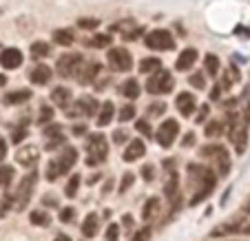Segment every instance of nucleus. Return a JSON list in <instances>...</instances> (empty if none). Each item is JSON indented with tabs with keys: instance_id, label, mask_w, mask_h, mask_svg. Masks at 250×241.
<instances>
[{
	"instance_id": "nucleus-1",
	"label": "nucleus",
	"mask_w": 250,
	"mask_h": 241,
	"mask_svg": "<svg viewBox=\"0 0 250 241\" xmlns=\"http://www.w3.org/2000/svg\"><path fill=\"white\" fill-rule=\"evenodd\" d=\"M188 177H190V186L195 188V195H193V206L199 201H204V197L212 193L215 188V173L206 166H195L190 164L188 166Z\"/></svg>"
},
{
	"instance_id": "nucleus-2",
	"label": "nucleus",
	"mask_w": 250,
	"mask_h": 241,
	"mask_svg": "<svg viewBox=\"0 0 250 241\" xmlns=\"http://www.w3.org/2000/svg\"><path fill=\"white\" fill-rule=\"evenodd\" d=\"M86 153H89V157H86V164H89V166L102 164V161L106 160V155H109V144H106V137L100 135V133L91 135L89 142H86Z\"/></svg>"
},
{
	"instance_id": "nucleus-3",
	"label": "nucleus",
	"mask_w": 250,
	"mask_h": 241,
	"mask_svg": "<svg viewBox=\"0 0 250 241\" xmlns=\"http://www.w3.org/2000/svg\"><path fill=\"white\" fill-rule=\"evenodd\" d=\"M36 181H38V173L31 170L29 175H24L20 180V186L16 190V208L18 210H24L31 201V195H33V188H36Z\"/></svg>"
},
{
	"instance_id": "nucleus-4",
	"label": "nucleus",
	"mask_w": 250,
	"mask_h": 241,
	"mask_svg": "<svg viewBox=\"0 0 250 241\" xmlns=\"http://www.w3.org/2000/svg\"><path fill=\"white\" fill-rule=\"evenodd\" d=\"M82 64H84V60H82L80 53H64V56H60L56 69L60 73V78H76Z\"/></svg>"
},
{
	"instance_id": "nucleus-5",
	"label": "nucleus",
	"mask_w": 250,
	"mask_h": 241,
	"mask_svg": "<svg viewBox=\"0 0 250 241\" xmlns=\"http://www.w3.org/2000/svg\"><path fill=\"white\" fill-rule=\"evenodd\" d=\"M202 155L206 157H212V164L217 166V173L219 175H228L230 173V155H228V151L224 146H206L202 148Z\"/></svg>"
},
{
	"instance_id": "nucleus-6",
	"label": "nucleus",
	"mask_w": 250,
	"mask_h": 241,
	"mask_svg": "<svg viewBox=\"0 0 250 241\" xmlns=\"http://www.w3.org/2000/svg\"><path fill=\"white\" fill-rule=\"evenodd\" d=\"M173 76H170L168 71H157V73H153L151 76V80H148V84H146V89H148V93H153V95H166V93H170L173 91Z\"/></svg>"
},
{
	"instance_id": "nucleus-7",
	"label": "nucleus",
	"mask_w": 250,
	"mask_h": 241,
	"mask_svg": "<svg viewBox=\"0 0 250 241\" xmlns=\"http://www.w3.org/2000/svg\"><path fill=\"white\" fill-rule=\"evenodd\" d=\"M144 42H146V47L153 49V51H170V49L175 47L173 36H170L166 29H155V31H151Z\"/></svg>"
},
{
	"instance_id": "nucleus-8",
	"label": "nucleus",
	"mask_w": 250,
	"mask_h": 241,
	"mask_svg": "<svg viewBox=\"0 0 250 241\" xmlns=\"http://www.w3.org/2000/svg\"><path fill=\"white\" fill-rule=\"evenodd\" d=\"M109 64H111V69H115V71H131L133 58L124 47H115L109 51Z\"/></svg>"
},
{
	"instance_id": "nucleus-9",
	"label": "nucleus",
	"mask_w": 250,
	"mask_h": 241,
	"mask_svg": "<svg viewBox=\"0 0 250 241\" xmlns=\"http://www.w3.org/2000/svg\"><path fill=\"white\" fill-rule=\"evenodd\" d=\"M177 133H180V126H177V122H175V120H166V122L160 126V131H157V142H160V146L162 148L173 146Z\"/></svg>"
},
{
	"instance_id": "nucleus-10",
	"label": "nucleus",
	"mask_w": 250,
	"mask_h": 241,
	"mask_svg": "<svg viewBox=\"0 0 250 241\" xmlns=\"http://www.w3.org/2000/svg\"><path fill=\"white\" fill-rule=\"evenodd\" d=\"M100 111V104H98V100L95 98H91V95H84V98H80L76 102V109H71V111H66V115L69 118H73V115H95Z\"/></svg>"
},
{
	"instance_id": "nucleus-11",
	"label": "nucleus",
	"mask_w": 250,
	"mask_h": 241,
	"mask_svg": "<svg viewBox=\"0 0 250 241\" xmlns=\"http://www.w3.org/2000/svg\"><path fill=\"white\" fill-rule=\"evenodd\" d=\"M16 160H18L20 166H24V168H31V166L38 164V160H40L38 146H31V144H24V146H20L18 153H16Z\"/></svg>"
},
{
	"instance_id": "nucleus-12",
	"label": "nucleus",
	"mask_w": 250,
	"mask_h": 241,
	"mask_svg": "<svg viewBox=\"0 0 250 241\" xmlns=\"http://www.w3.org/2000/svg\"><path fill=\"white\" fill-rule=\"evenodd\" d=\"M228 137H230L235 151L241 155V153L246 151V146H248V131H246V124H235V126L230 128V133H228Z\"/></svg>"
},
{
	"instance_id": "nucleus-13",
	"label": "nucleus",
	"mask_w": 250,
	"mask_h": 241,
	"mask_svg": "<svg viewBox=\"0 0 250 241\" xmlns=\"http://www.w3.org/2000/svg\"><path fill=\"white\" fill-rule=\"evenodd\" d=\"M246 221L241 219H235V221H226V223H219L210 230V237H224V235H237V232H244Z\"/></svg>"
},
{
	"instance_id": "nucleus-14",
	"label": "nucleus",
	"mask_w": 250,
	"mask_h": 241,
	"mask_svg": "<svg viewBox=\"0 0 250 241\" xmlns=\"http://www.w3.org/2000/svg\"><path fill=\"white\" fill-rule=\"evenodd\" d=\"M0 64L2 69H18L22 64V51L20 49H5V51L0 53Z\"/></svg>"
},
{
	"instance_id": "nucleus-15",
	"label": "nucleus",
	"mask_w": 250,
	"mask_h": 241,
	"mask_svg": "<svg viewBox=\"0 0 250 241\" xmlns=\"http://www.w3.org/2000/svg\"><path fill=\"white\" fill-rule=\"evenodd\" d=\"M98 73H100V64H98V62H84V64H82V69L78 71L76 80L80 82V84H91V82L98 78Z\"/></svg>"
},
{
	"instance_id": "nucleus-16",
	"label": "nucleus",
	"mask_w": 250,
	"mask_h": 241,
	"mask_svg": "<svg viewBox=\"0 0 250 241\" xmlns=\"http://www.w3.org/2000/svg\"><path fill=\"white\" fill-rule=\"evenodd\" d=\"M175 106H177V111H180L184 118H188L195 111V98L190 93H180L177 100H175Z\"/></svg>"
},
{
	"instance_id": "nucleus-17",
	"label": "nucleus",
	"mask_w": 250,
	"mask_h": 241,
	"mask_svg": "<svg viewBox=\"0 0 250 241\" xmlns=\"http://www.w3.org/2000/svg\"><path fill=\"white\" fill-rule=\"evenodd\" d=\"M29 80L33 82V84H47L49 80H51V69H49L47 64H38L33 66V71L29 73Z\"/></svg>"
},
{
	"instance_id": "nucleus-18",
	"label": "nucleus",
	"mask_w": 250,
	"mask_h": 241,
	"mask_svg": "<svg viewBox=\"0 0 250 241\" xmlns=\"http://www.w3.org/2000/svg\"><path fill=\"white\" fill-rule=\"evenodd\" d=\"M195 62H197V49H184V51L180 53V58H177V62H175V66H177L180 71H186Z\"/></svg>"
},
{
	"instance_id": "nucleus-19",
	"label": "nucleus",
	"mask_w": 250,
	"mask_h": 241,
	"mask_svg": "<svg viewBox=\"0 0 250 241\" xmlns=\"http://www.w3.org/2000/svg\"><path fill=\"white\" fill-rule=\"evenodd\" d=\"M144 153H146V146H144V142H142V140H133V142L126 146V151H124L122 157L126 161H135V160H140Z\"/></svg>"
},
{
	"instance_id": "nucleus-20",
	"label": "nucleus",
	"mask_w": 250,
	"mask_h": 241,
	"mask_svg": "<svg viewBox=\"0 0 250 241\" xmlns=\"http://www.w3.org/2000/svg\"><path fill=\"white\" fill-rule=\"evenodd\" d=\"M51 102L56 106H60V109H66L71 102V91L66 89V86H56V89L51 91Z\"/></svg>"
},
{
	"instance_id": "nucleus-21",
	"label": "nucleus",
	"mask_w": 250,
	"mask_h": 241,
	"mask_svg": "<svg viewBox=\"0 0 250 241\" xmlns=\"http://www.w3.org/2000/svg\"><path fill=\"white\" fill-rule=\"evenodd\" d=\"M98 228H100V217L95 213L86 215L84 223H82V235L86 237V239H91V237L98 235Z\"/></svg>"
},
{
	"instance_id": "nucleus-22",
	"label": "nucleus",
	"mask_w": 250,
	"mask_h": 241,
	"mask_svg": "<svg viewBox=\"0 0 250 241\" xmlns=\"http://www.w3.org/2000/svg\"><path fill=\"white\" fill-rule=\"evenodd\" d=\"M140 71L144 73V76H153V73L162 71V60L160 58H144V60L140 62Z\"/></svg>"
},
{
	"instance_id": "nucleus-23",
	"label": "nucleus",
	"mask_w": 250,
	"mask_h": 241,
	"mask_svg": "<svg viewBox=\"0 0 250 241\" xmlns=\"http://www.w3.org/2000/svg\"><path fill=\"white\" fill-rule=\"evenodd\" d=\"M53 40H56V44H60V47H69V44H73L76 36H73L71 29H56V31H53Z\"/></svg>"
},
{
	"instance_id": "nucleus-24",
	"label": "nucleus",
	"mask_w": 250,
	"mask_h": 241,
	"mask_svg": "<svg viewBox=\"0 0 250 241\" xmlns=\"http://www.w3.org/2000/svg\"><path fill=\"white\" fill-rule=\"evenodd\" d=\"M58 160L62 161V166H64L66 170H71L73 168V164H76V160H78V151L73 146H64L62 148V155L58 157Z\"/></svg>"
},
{
	"instance_id": "nucleus-25",
	"label": "nucleus",
	"mask_w": 250,
	"mask_h": 241,
	"mask_svg": "<svg viewBox=\"0 0 250 241\" xmlns=\"http://www.w3.org/2000/svg\"><path fill=\"white\" fill-rule=\"evenodd\" d=\"M113 102H104L102 106H100V111H98V124L100 126H106V124L113 120Z\"/></svg>"
},
{
	"instance_id": "nucleus-26",
	"label": "nucleus",
	"mask_w": 250,
	"mask_h": 241,
	"mask_svg": "<svg viewBox=\"0 0 250 241\" xmlns=\"http://www.w3.org/2000/svg\"><path fill=\"white\" fill-rule=\"evenodd\" d=\"M31 98V91L29 89H20V91H11V93L5 95V102L7 104H20V102H27Z\"/></svg>"
},
{
	"instance_id": "nucleus-27",
	"label": "nucleus",
	"mask_w": 250,
	"mask_h": 241,
	"mask_svg": "<svg viewBox=\"0 0 250 241\" xmlns=\"http://www.w3.org/2000/svg\"><path fill=\"white\" fill-rule=\"evenodd\" d=\"M157 208H160V199L151 197L146 203H144V208H142V219H144V221H151V219L155 217Z\"/></svg>"
},
{
	"instance_id": "nucleus-28",
	"label": "nucleus",
	"mask_w": 250,
	"mask_h": 241,
	"mask_svg": "<svg viewBox=\"0 0 250 241\" xmlns=\"http://www.w3.org/2000/svg\"><path fill=\"white\" fill-rule=\"evenodd\" d=\"M120 93H122L124 98H128V100H135L137 95H140V84H137V80L122 82V86H120Z\"/></svg>"
},
{
	"instance_id": "nucleus-29",
	"label": "nucleus",
	"mask_w": 250,
	"mask_h": 241,
	"mask_svg": "<svg viewBox=\"0 0 250 241\" xmlns=\"http://www.w3.org/2000/svg\"><path fill=\"white\" fill-rule=\"evenodd\" d=\"M64 173H69V170L62 166L60 160L49 161V168H47V180H49V181H53V180H58V177H62Z\"/></svg>"
},
{
	"instance_id": "nucleus-30",
	"label": "nucleus",
	"mask_w": 250,
	"mask_h": 241,
	"mask_svg": "<svg viewBox=\"0 0 250 241\" xmlns=\"http://www.w3.org/2000/svg\"><path fill=\"white\" fill-rule=\"evenodd\" d=\"M109 44H111V38L104 36V33H98V36L86 40V47H91V49H106Z\"/></svg>"
},
{
	"instance_id": "nucleus-31",
	"label": "nucleus",
	"mask_w": 250,
	"mask_h": 241,
	"mask_svg": "<svg viewBox=\"0 0 250 241\" xmlns=\"http://www.w3.org/2000/svg\"><path fill=\"white\" fill-rule=\"evenodd\" d=\"M29 221L33 223V226H40V228H47L49 223H51V219H49L47 213H42V210H33L31 217H29Z\"/></svg>"
},
{
	"instance_id": "nucleus-32",
	"label": "nucleus",
	"mask_w": 250,
	"mask_h": 241,
	"mask_svg": "<svg viewBox=\"0 0 250 241\" xmlns=\"http://www.w3.org/2000/svg\"><path fill=\"white\" fill-rule=\"evenodd\" d=\"M49 51H51V47H49L47 42H42V40H38V42L31 44V56L33 58H47Z\"/></svg>"
},
{
	"instance_id": "nucleus-33",
	"label": "nucleus",
	"mask_w": 250,
	"mask_h": 241,
	"mask_svg": "<svg viewBox=\"0 0 250 241\" xmlns=\"http://www.w3.org/2000/svg\"><path fill=\"white\" fill-rule=\"evenodd\" d=\"M204 66H206V73H210V76H217V71H219V58L212 56V53H208L206 60H204Z\"/></svg>"
},
{
	"instance_id": "nucleus-34",
	"label": "nucleus",
	"mask_w": 250,
	"mask_h": 241,
	"mask_svg": "<svg viewBox=\"0 0 250 241\" xmlns=\"http://www.w3.org/2000/svg\"><path fill=\"white\" fill-rule=\"evenodd\" d=\"M204 133H206V137H219L224 133V124L217 122V120H215V122H208Z\"/></svg>"
},
{
	"instance_id": "nucleus-35",
	"label": "nucleus",
	"mask_w": 250,
	"mask_h": 241,
	"mask_svg": "<svg viewBox=\"0 0 250 241\" xmlns=\"http://www.w3.org/2000/svg\"><path fill=\"white\" fill-rule=\"evenodd\" d=\"M14 180V168L11 166H0V186H9Z\"/></svg>"
},
{
	"instance_id": "nucleus-36",
	"label": "nucleus",
	"mask_w": 250,
	"mask_h": 241,
	"mask_svg": "<svg viewBox=\"0 0 250 241\" xmlns=\"http://www.w3.org/2000/svg\"><path fill=\"white\" fill-rule=\"evenodd\" d=\"M78 186H80V175H73L69 180V184H66V188H64L66 197H73V195L78 193Z\"/></svg>"
},
{
	"instance_id": "nucleus-37",
	"label": "nucleus",
	"mask_w": 250,
	"mask_h": 241,
	"mask_svg": "<svg viewBox=\"0 0 250 241\" xmlns=\"http://www.w3.org/2000/svg\"><path fill=\"white\" fill-rule=\"evenodd\" d=\"M118 118H120V122H128V120H133V118H135V106H131V104L124 106V109L120 111Z\"/></svg>"
},
{
	"instance_id": "nucleus-38",
	"label": "nucleus",
	"mask_w": 250,
	"mask_h": 241,
	"mask_svg": "<svg viewBox=\"0 0 250 241\" xmlns=\"http://www.w3.org/2000/svg\"><path fill=\"white\" fill-rule=\"evenodd\" d=\"M73 217H76V210L71 208V206H66V208L60 210V221L62 223H71L73 221Z\"/></svg>"
},
{
	"instance_id": "nucleus-39",
	"label": "nucleus",
	"mask_w": 250,
	"mask_h": 241,
	"mask_svg": "<svg viewBox=\"0 0 250 241\" xmlns=\"http://www.w3.org/2000/svg\"><path fill=\"white\" fill-rule=\"evenodd\" d=\"M133 180H135V175H133V173H124L122 184H120V193H126V190L133 186Z\"/></svg>"
},
{
	"instance_id": "nucleus-40",
	"label": "nucleus",
	"mask_w": 250,
	"mask_h": 241,
	"mask_svg": "<svg viewBox=\"0 0 250 241\" xmlns=\"http://www.w3.org/2000/svg\"><path fill=\"white\" fill-rule=\"evenodd\" d=\"M106 241H118V237H120V226L118 223H111L109 228H106Z\"/></svg>"
},
{
	"instance_id": "nucleus-41",
	"label": "nucleus",
	"mask_w": 250,
	"mask_h": 241,
	"mask_svg": "<svg viewBox=\"0 0 250 241\" xmlns=\"http://www.w3.org/2000/svg\"><path fill=\"white\" fill-rule=\"evenodd\" d=\"M135 128H137V131H140L144 137H151V126H148V122H146V120H137Z\"/></svg>"
},
{
	"instance_id": "nucleus-42",
	"label": "nucleus",
	"mask_w": 250,
	"mask_h": 241,
	"mask_svg": "<svg viewBox=\"0 0 250 241\" xmlns=\"http://www.w3.org/2000/svg\"><path fill=\"white\" fill-rule=\"evenodd\" d=\"M232 82H237V71H235V69H228V71H226V76H224L222 86H226V89H228V86H230Z\"/></svg>"
},
{
	"instance_id": "nucleus-43",
	"label": "nucleus",
	"mask_w": 250,
	"mask_h": 241,
	"mask_svg": "<svg viewBox=\"0 0 250 241\" xmlns=\"http://www.w3.org/2000/svg\"><path fill=\"white\" fill-rule=\"evenodd\" d=\"M78 24H80L82 29H95L98 27V20L95 18H80L78 20Z\"/></svg>"
},
{
	"instance_id": "nucleus-44",
	"label": "nucleus",
	"mask_w": 250,
	"mask_h": 241,
	"mask_svg": "<svg viewBox=\"0 0 250 241\" xmlns=\"http://www.w3.org/2000/svg\"><path fill=\"white\" fill-rule=\"evenodd\" d=\"M142 177L146 181H153V177H155V168H153L151 164H146L144 168H142Z\"/></svg>"
},
{
	"instance_id": "nucleus-45",
	"label": "nucleus",
	"mask_w": 250,
	"mask_h": 241,
	"mask_svg": "<svg viewBox=\"0 0 250 241\" xmlns=\"http://www.w3.org/2000/svg\"><path fill=\"white\" fill-rule=\"evenodd\" d=\"M164 111H166L164 104H151L148 106V115H151V118H157V115H162Z\"/></svg>"
},
{
	"instance_id": "nucleus-46",
	"label": "nucleus",
	"mask_w": 250,
	"mask_h": 241,
	"mask_svg": "<svg viewBox=\"0 0 250 241\" xmlns=\"http://www.w3.org/2000/svg\"><path fill=\"white\" fill-rule=\"evenodd\" d=\"M148 239H151V228H144V230H140L133 237V241H148Z\"/></svg>"
},
{
	"instance_id": "nucleus-47",
	"label": "nucleus",
	"mask_w": 250,
	"mask_h": 241,
	"mask_svg": "<svg viewBox=\"0 0 250 241\" xmlns=\"http://www.w3.org/2000/svg\"><path fill=\"white\" fill-rule=\"evenodd\" d=\"M190 84L197 86V89H204V86H206V82H204V78L199 76V73H195V76H190Z\"/></svg>"
},
{
	"instance_id": "nucleus-48",
	"label": "nucleus",
	"mask_w": 250,
	"mask_h": 241,
	"mask_svg": "<svg viewBox=\"0 0 250 241\" xmlns=\"http://www.w3.org/2000/svg\"><path fill=\"white\" fill-rule=\"evenodd\" d=\"M51 115H53V111L51 109H49V106H44V109H42V113H40V122H47V120H51Z\"/></svg>"
},
{
	"instance_id": "nucleus-49",
	"label": "nucleus",
	"mask_w": 250,
	"mask_h": 241,
	"mask_svg": "<svg viewBox=\"0 0 250 241\" xmlns=\"http://www.w3.org/2000/svg\"><path fill=\"white\" fill-rule=\"evenodd\" d=\"M122 226L126 228V230H131V228H133V219H131V215H124V217H122Z\"/></svg>"
},
{
	"instance_id": "nucleus-50",
	"label": "nucleus",
	"mask_w": 250,
	"mask_h": 241,
	"mask_svg": "<svg viewBox=\"0 0 250 241\" xmlns=\"http://www.w3.org/2000/svg\"><path fill=\"white\" fill-rule=\"evenodd\" d=\"M42 201H44V206H56V203H58V199L53 197V195H44V199H42Z\"/></svg>"
},
{
	"instance_id": "nucleus-51",
	"label": "nucleus",
	"mask_w": 250,
	"mask_h": 241,
	"mask_svg": "<svg viewBox=\"0 0 250 241\" xmlns=\"http://www.w3.org/2000/svg\"><path fill=\"white\" fill-rule=\"evenodd\" d=\"M206 115H208V106L204 104L202 109H199V115H197V122H204V120H206Z\"/></svg>"
},
{
	"instance_id": "nucleus-52",
	"label": "nucleus",
	"mask_w": 250,
	"mask_h": 241,
	"mask_svg": "<svg viewBox=\"0 0 250 241\" xmlns=\"http://www.w3.org/2000/svg\"><path fill=\"white\" fill-rule=\"evenodd\" d=\"M24 137H27V131H16L14 133V142L20 144V140H24Z\"/></svg>"
},
{
	"instance_id": "nucleus-53",
	"label": "nucleus",
	"mask_w": 250,
	"mask_h": 241,
	"mask_svg": "<svg viewBox=\"0 0 250 241\" xmlns=\"http://www.w3.org/2000/svg\"><path fill=\"white\" fill-rule=\"evenodd\" d=\"M5 155H7V144L0 140V164H2V160H5Z\"/></svg>"
},
{
	"instance_id": "nucleus-54",
	"label": "nucleus",
	"mask_w": 250,
	"mask_h": 241,
	"mask_svg": "<svg viewBox=\"0 0 250 241\" xmlns=\"http://www.w3.org/2000/svg\"><path fill=\"white\" fill-rule=\"evenodd\" d=\"M244 120L250 122V100H248V104H246V109H244Z\"/></svg>"
},
{
	"instance_id": "nucleus-55",
	"label": "nucleus",
	"mask_w": 250,
	"mask_h": 241,
	"mask_svg": "<svg viewBox=\"0 0 250 241\" xmlns=\"http://www.w3.org/2000/svg\"><path fill=\"white\" fill-rule=\"evenodd\" d=\"M124 137H126V135H124V131H118L113 135V140H115V142H124Z\"/></svg>"
},
{
	"instance_id": "nucleus-56",
	"label": "nucleus",
	"mask_w": 250,
	"mask_h": 241,
	"mask_svg": "<svg viewBox=\"0 0 250 241\" xmlns=\"http://www.w3.org/2000/svg\"><path fill=\"white\" fill-rule=\"evenodd\" d=\"M193 140H195V137H193V135H190V133H188V135L184 137V146H190V144H193Z\"/></svg>"
},
{
	"instance_id": "nucleus-57",
	"label": "nucleus",
	"mask_w": 250,
	"mask_h": 241,
	"mask_svg": "<svg viewBox=\"0 0 250 241\" xmlns=\"http://www.w3.org/2000/svg\"><path fill=\"white\" fill-rule=\"evenodd\" d=\"M219 98V86H215V89L210 91V100H217Z\"/></svg>"
},
{
	"instance_id": "nucleus-58",
	"label": "nucleus",
	"mask_w": 250,
	"mask_h": 241,
	"mask_svg": "<svg viewBox=\"0 0 250 241\" xmlns=\"http://www.w3.org/2000/svg\"><path fill=\"white\" fill-rule=\"evenodd\" d=\"M73 133H76V135H84V126H76Z\"/></svg>"
},
{
	"instance_id": "nucleus-59",
	"label": "nucleus",
	"mask_w": 250,
	"mask_h": 241,
	"mask_svg": "<svg viewBox=\"0 0 250 241\" xmlns=\"http://www.w3.org/2000/svg\"><path fill=\"white\" fill-rule=\"evenodd\" d=\"M53 241H71V239H69V237H66V235H58Z\"/></svg>"
},
{
	"instance_id": "nucleus-60",
	"label": "nucleus",
	"mask_w": 250,
	"mask_h": 241,
	"mask_svg": "<svg viewBox=\"0 0 250 241\" xmlns=\"http://www.w3.org/2000/svg\"><path fill=\"white\" fill-rule=\"evenodd\" d=\"M244 213H248V215H250V199L244 203Z\"/></svg>"
},
{
	"instance_id": "nucleus-61",
	"label": "nucleus",
	"mask_w": 250,
	"mask_h": 241,
	"mask_svg": "<svg viewBox=\"0 0 250 241\" xmlns=\"http://www.w3.org/2000/svg\"><path fill=\"white\" fill-rule=\"evenodd\" d=\"M7 84V78L5 76H0V86H5Z\"/></svg>"
}]
</instances>
